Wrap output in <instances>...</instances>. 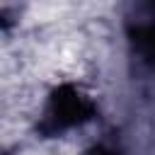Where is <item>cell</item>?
<instances>
[{
	"label": "cell",
	"mask_w": 155,
	"mask_h": 155,
	"mask_svg": "<svg viewBox=\"0 0 155 155\" xmlns=\"http://www.w3.org/2000/svg\"><path fill=\"white\" fill-rule=\"evenodd\" d=\"M97 111L99 107L85 87L75 82H58L41 104L36 133L41 138H61L63 133H70L94 121Z\"/></svg>",
	"instance_id": "obj_1"
},
{
	"label": "cell",
	"mask_w": 155,
	"mask_h": 155,
	"mask_svg": "<svg viewBox=\"0 0 155 155\" xmlns=\"http://www.w3.org/2000/svg\"><path fill=\"white\" fill-rule=\"evenodd\" d=\"M82 155H121L114 145H107V143H94V145H90Z\"/></svg>",
	"instance_id": "obj_2"
},
{
	"label": "cell",
	"mask_w": 155,
	"mask_h": 155,
	"mask_svg": "<svg viewBox=\"0 0 155 155\" xmlns=\"http://www.w3.org/2000/svg\"><path fill=\"white\" fill-rule=\"evenodd\" d=\"M0 155H12V153H7V150H0Z\"/></svg>",
	"instance_id": "obj_3"
}]
</instances>
